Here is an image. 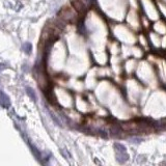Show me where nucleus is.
I'll use <instances>...</instances> for the list:
<instances>
[{
	"label": "nucleus",
	"instance_id": "nucleus-1",
	"mask_svg": "<svg viewBox=\"0 0 166 166\" xmlns=\"http://www.w3.org/2000/svg\"><path fill=\"white\" fill-rule=\"evenodd\" d=\"M59 17L61 18V19H64L65 21L72 22V21L74 20V18H75V16H74L73 13L71 12V9H68V7H64V9L60 10Z\"/></svg>",
	"mask_w": 166,
	"mask_h": 166
},
{
	"label": "nucleus",
	"instance_id": "nucleus-2",
	"mask_svg": "<svg viewBox=\"0 0 166 166\" xmlns=\"http://www.w3.org/2000/svg\"><path fill=\"white\" fill-rule=\"evenodd\" d=\"M116 157L120 163H125L129 160V155L127 154V152L125 153H116Z\"/></svg>",
	"mask_w": 166,
	"mask_h": 166
},
{
	"label": "nucleus",
	"instance_id": "nucleus-3",
	"mask_svg": "<svg viewBox=\"0 0 166 166\" xmlns=\"http://www.w3.org/2000/svg\"><path fill=\"white\" fill-rule=\"evenodd\" d=\"M72 3L74 5V7H75L76 9L78 10V12L82 13L84 10V5L82 3V1L81 0H72Z\"/></svg>",
	"mask_w": 166,
	"mask_h": 166
},
{
	"label": "nucleus",
	"instance_id": "nucleus-4",
	"mask_svg": "<svg viewBox=\"0 0 166 166\" xmlns=\"http://www.w3.org/2000/svg\"><path fill=\"white\" fill-rule=\"evenodd\" d=\"M114 147H115V151H116V153H125L126 152V146H123V144H120V143H115Z\"/></svg>",
	"mask_w": 166,
	"mask_h": 166
},
{
	"label": "nucleus",
	"instance_id": "nucleus-5",
	"mask_svg": "<svg viewBox=\"0 0 166 166\" xmlns=\"http://www.w3.org/2000/svg\"><path fill=\"white\" fill-rule=\"evenodd\" d=\"M26 90H27L28 96H29L31 99H32V100H36V96H35V94H34V93H33L32 89H31L30 87H28L27 89H26Z\"/></svg>",
	"mask_w": 166,
	"mask_h": 166
},
{
	"label": "nucleus",
	"instance_id": "nucleus-6",
	"mask_svg": "<svg viewBox=\"0 0 166 166\" xmlns=\"http://www.w3.org/2000/svg\"><path fill=\"white\" fill-rule=\"evenodd\" d=\"M24 51L27 52V53H30V51H31V45H30L29 43H27V44L24 45Z\"/></svg>",
	"mask_w": 166,
	"mask_h": 166
},
{
	"label": "nucleus",
	"instance_id": "nucleus-7",
	"mask_svg": "<svg viewBox=\"0 0 166 166\" xmlns=\"http://www.w3.org/2000/svg\"><path fill=\"white\" fill-rule=\"evenodd\" d=\"M142 141V139L141 138H131V142L132 143H139V142H141Z\"/></svg>",
	"mask_w": 166,
	"mask_h": 166
}]
</instances>
